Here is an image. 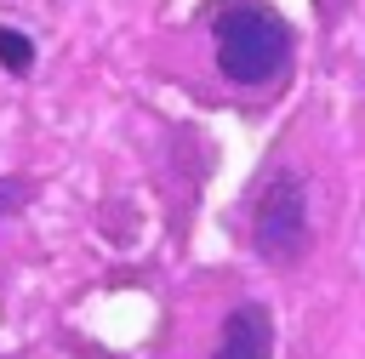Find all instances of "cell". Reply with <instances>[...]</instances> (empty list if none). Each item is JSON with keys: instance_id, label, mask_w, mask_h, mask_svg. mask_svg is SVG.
<instances>
[{"instance_id": "cell-1", "label": "cell", "mask_w": 365, "mask_h": 359, "mask_svg": "<svg viewBox=\"0 0 365 359\" xmlns=\"http://www.w3.org/2000/svg\"><path fill=\"white\" fill-rule=\"evenodd\" d=\"M291 57V28L279 23L274 6L262 0H228L217 11V68L234 85H262L285 68Z\"/></svg>"}, {"instance_id": "cell-2", "label": "cell", "mask_w": 365, "mask_h": 359, "mask_svg": "<svg viewBox=\"0 0 365 359\" xmlns=\"http://www.w3.org/2000/svg\"><path fill=\"white\" fill-rule=\"evenodd\" d=\"M251 239L268 262H297L302 245H308V188L297 171H274L262 199H257V222H251Z\"/></svg>"}, {"instance_id": "cell-3", "label": "cell", "mask_w": 365, "mask_h": 359, "mask_svg": "<svg viewBox=\"0 0 365 359\" xmlns=\"http://www.w3.org/2000/svg\"><path fill=\"white\" fill-rule=\"evenodd\" d=\"M274 353V313L262 302H240L222 325V342L211 359H268Z\"/></svg>"}, {"instance_id": "cell-4", "label": "cell", "mask_w": 365, "mask_h": 359, "mask_svg": "<svg viewBox=\"0 0 365 359\" xmlns=\"http://www.w3.org/2000/svg\"><path fill=\"white\" fill-rule=\"evenodd\" d=\"M0 63H6L11 74H29V63H34V46H29L17 28H0Z\"/></svg>"}]
</instances>
